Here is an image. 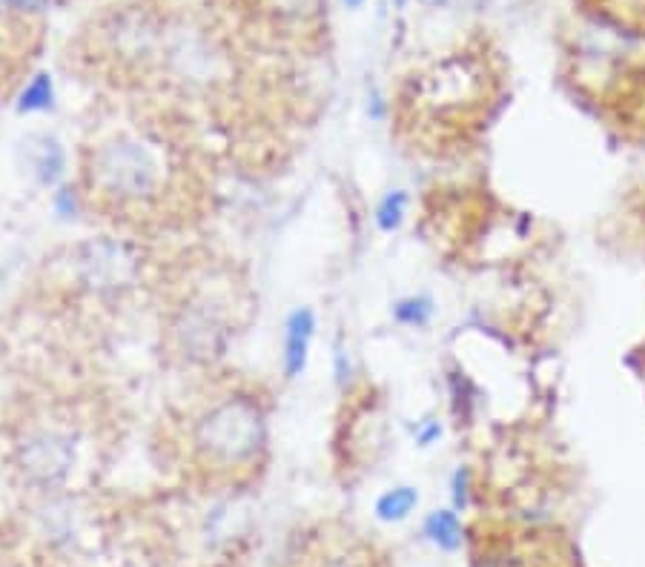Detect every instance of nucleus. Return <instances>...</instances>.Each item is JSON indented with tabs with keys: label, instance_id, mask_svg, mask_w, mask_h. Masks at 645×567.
Wrapping results in <instances>:
<instances>
[{
	"label": "nucleus",
	"instance_id": "nucleus-1",
	"mask_svg": "<svg viewBox=\"0 0 645 567\" xmlns=\"http://www.w3.org/2000/svg\"><path fill=\"white\" fill-rule=\"evenodd\" d=\"M81 187L104 215L155 221L178 207L187 189V158L161 124H104L81 152Z\"/></svg>",
	"mask_w": 645,
	"mask_h": 567
},
{
	"label": "nucleus",
	"instance_id": "nucleus-2",
	"mask_svg": "<svg viewBox=\"0 0 645 567\" xmlns=\"http://www.w3.org/2000/svg\"><path fill=\"white\" fill-rule=\"evenodd\" d=\"M505 101L502 69L482 49H456L413 72L396 98V129L410 147L451 155L471 147Z\"/></svg>",
	"mask_w": 645,
	"mask_h": 567
},
{
	"label": "nucleus",
	"instance_id": "nucleus-3",
	"mask_svg": "<svg viewBox=\"0 0 645 567\" xmlns=\"http://www.w3.org/2000/svg\"><path fill=\"white\" fill-rule=\"evenodd\" d=\"M178 441L201 476L213 482L247 479L267 456V404L247 384H218L187 410Z\"/></svg>",
	"mask_w": 645,
	"mask_h": 567
},
{
	"label": "nucleus",
	"instance_id": "nucleus-4",
	"mask_svg": "<svg viewBox=\"0 0 645 567\" xmlns=\"http://www.w3.org/2000/svg\"><path fill=\"white\" fill-rule=\"evenodd\" d=\"M479 567H571V553L554 527H494L479 539Z\"/></svg>",
	"mask_w": 645,
	"mask_h": 567
},
{
	"label": "nucleus",
	"instance_id": "nucleus-5",
	"mask_svg": "<svg viewBox=\"0 0 645 567\" xmlns=\"http://www.w3.org/2000/svg\"><path fill=\"white\" fill-rule=\"evenodd\" d=\"M230 338V324L224 318V304L213 295H190L170 321L172 350L187 361H213L224 353Z\"/></svg>",
	"mask_w": 645,
	"mask_h": 567
},
{
	"label": "nucleus",
	"instance_id": "nucleus-6",
	"mask_svg": "<svg viewBox=\"0 0 645 567\" xmlns=\"http://www.w3.org/2000/svg\"><path fill=\"white\" fill-rule=\"evenodd\" d=\"M597 109L623 141L645 144V63L617 69L597 92Z\"/></svg>",
	"mask_w": 645,
	"mask_h": 567
},
{
	"label": "nucleus",
	"instance_id": "nucleus-7",
	"mask_svg": "<svg viewBox=\"0 0 645 567\" xmlns=\"http://www.w3.org/2000/svg\"><path fill=\"white\" fill-rule=\"evenodd\" d=\"M287 567H390L385 553L362 539L356 530L339 525L319 527L301 542Z\"/></svg>",
	"mask_w": 645,
	"mask_h": 567
},
{
	"label": "nucleus",
	"instance_id": "nucleus-8",
	"mask_svg": "<svg viewBox=\"0 0 645 567\" xmlns=\"http://www.w3.org/2000/svg\"><path fill=\"white\" fill-rule=\"evenodd\" d=\"M21 462L23 470L35 479H58L64 476L66 467L72 462V439L58 427H32L21 439Z\"/></svg>",
	"mask_w": 645,
	"mask_h": 567
},
{
	"label": "nucleus",
	"instance_id": "nucleus-9",
	"mask_svg": "<svg viewBox=\"0 0 645 567\" xmlns=\"http://www.w3.org/2000/svg\"><path fill=\"white\" fill-rule=\"evenodd\" d=\"M313 330H316V318L307 307H301L290 315L287 330H284V373H287V378H296L307 367Z\"/></svg>",
	"mask_w": 645,
	"mask_h": 567
},
{
	"label": "nucleus",
	"instance_id": "nucleus-10",
	"mask_svg": "<svg viewBox=\"0 0 645 567\" xmlns=\"http://www.w3.org/2000/svg\"><path fill=\"white\" fill-rule=\"evenodd\" d=\"M588 12L623 29L625 35L645 38V0H585Z\"/></svg>",
	"mask_w": 645,
	"mask_h": 567
},
{
	"label": "nucleus",
	"instance_id": "nucleus-11",
	"mask_svg": "<svg viewBox=\"0 0 645 567\" xmlns=\"http://www.w3.org/2000/svg\"><path fill=\"white\" fill-rule=\"evenodd\" d=\"M267 9L284 23H307L322 15L324 0H267Z\"/></svg>",
	"mask_w": 645,
	"mask_h": 567
},
{
	"label": "nucleus",
	"instance_id": "nucleus-12",
	"mask_svg": "<svg viewBox=\"0 0 645 567\" xmlns=\"http://www.w3.org/2000/svg\"><path fill=\"white\" fill-rule=\"evenodd\" d=\"M419 502V496H416V490L413 487H396V490H390L385 493L379 504H376V513H379V519H385V522H399V519H405L410 510L416 507Z\"/></svg>",
	"mask_w": 645,
	"mask_h": 567
},
{
	"label": "nucleus",
	"instance_id": "nucleus-13",
	"mask_svg": "<svg viewBox=\"0 0 645 567\" xmlns=\"http://www.w3.org/2000/svg\"><path fill=\"white\" fill-rule=\"evenodd\" d=\"M428 536L439 547L456 550V547L462 545V525H459V519L453 513L439 510V513H433L428 519Z\"/></svg>",
	"mask_w": 645,
	"mask_h": 567
},
{
	"label": "nucleus",
	"instance_id": "nucleus-14",
	"mask_svg": "<svg viewBox=\"0 0 645 567\" xmlns=\"http://www.w3.org/2000/svg\"><path fill=\"white\" fill-rule=\"evenodd\" d=\"M52 104V81L49 75H38L32 84L23 89L21 109L23 112H35V109H46Z\"/></svg>",
	"mask_w": 645,
	"mask_h": 567
},
{
	"label": "nucleus",
	"instance_id": "nucleus-15",
	"mask_svg": "<svg viewBox=\"0 0 645 567\" xmlns=\"http://www.w3.org/2000/svg\"><path fill=\"white\" fill-rule=\"evenodd\" d=\"M405 192H393V195H387V201L382 204V210H379V224H382V230H396L399 227V221H402V212H405Z\"/></svg>",
	"mask_w": 645,
	"mask_h": 567
},
{
	"label": "nucleus",
	"instance_id": "nucleus-16",
	"mask_svg": "<svg viewBox=\"0 0 645 567\" xmlns=\"http://www.w3.org/2000/svg\"><path fill=\"white\" fill-rule=\"evenodd\" d=\"M15 69H18V61L12 55V49L0 41V95H6V89L15 81Z\"/></svg>",
	"mask_w": 645,
	"mask_h": 567
},
{
	"label": "nucleus",
	"instance_id": "nucleus-17",
	"mask_svg": "<svg viewBox=\"0 0 645 567\" xmlns=\"http://www.w3.org/2000/svg\"><path fill=\"white\" fill-rule=\"evenodd\" d=\"M637 361H640V373L645 376V338H643V344L637 347Z\"/></svg>",
	"mask_w": 645,
	"mask_h": 567
},
{
	"label": "nucleus",
	"instance_id": "nucleus-18",
	"mask_svg": "<svg viewBox=\"0 0 645 567\" xmlns=\"http://www.w3.org/2000/svg\"><path fill=\"white\" fill-rule=\"evenodd\" d=\"M344 3H347V6H359L362 0H344Z\"/></svg>",
	"mask_w": 645,
	"mask_h": 567
}]
</instances>
